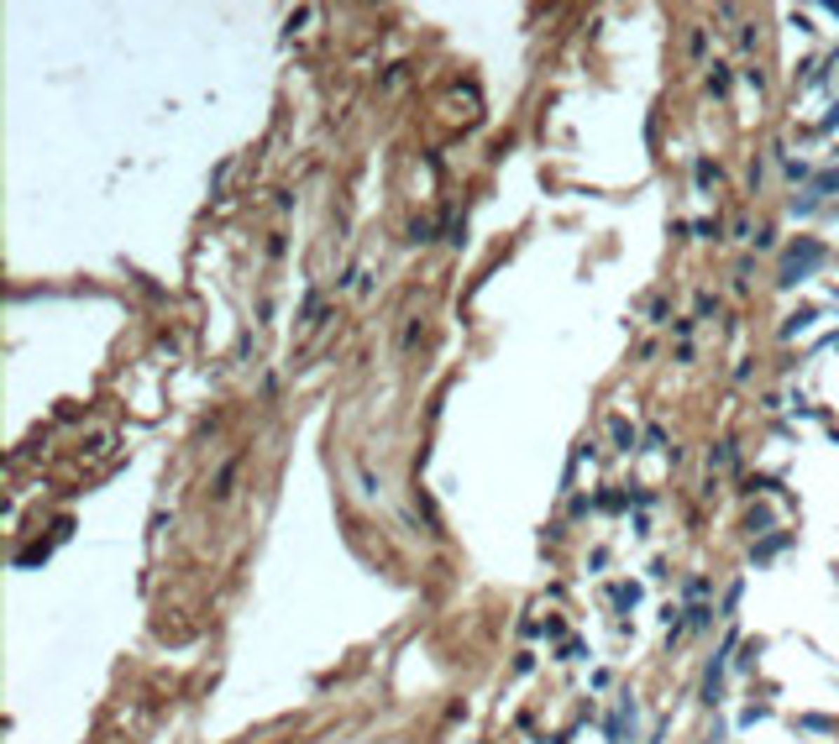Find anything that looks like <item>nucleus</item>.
<instances>
[{
    "instance_id": "nucleus-1",
    "label": "nucleus",
    "mask_w": 839,
    "mask_h": 744,
    "mask_svg": "<svg viewBox=\"0 0 839 744\" xmlns=\"http://www.w3.org/2000/svg\"><path fill=\"white\" fill-rule=\"evenodd\" d=\"M819 262H824V247H819V241H798V247L781 257V278H777V283H781V288H798L813 268H819Z\"/></svg>"
},
{
    "instance_id": "nucleus-2",
    "label": "nucleus",
    "mask_w": 839,
    "mask_h": 744,
    "mask_svg": "<svg viewBox=\"0 0 839 744\" xmlns=\"http://www.w3.org/2000/svg\"><path fill=\"white\" fill-rule=\"evenodd\" d=\"M829 194H839V168H824V173H813V184L803 189V199H792V215H813V210H819Z\"/></svg>"
},
{
    "instance_id": "nucleus-3",
    "label": "nucleus",
    "mask_w": 839,
    "mask_h": 744,
    "mask_svg": "<svg viewBox=\"0 0 839 744\" xmlns=\"http://www.w3.org/2000/svg\"><path fill=\"white\" fill-rule=\"evenodd\" d=\"M730 650H734V635L724 640V650L709 661V676H703V703H709V708H719V703H724V655H730Z\"/></svg>"
},
{
    "instance_id": "nucleus-4",
    "label": "nucleus",
    "mask_w": 839,
    "mask_h": 744,
    "mask_svg": "<svg viewBox=\"0 0 839 744\" xmlns=\"http://www.w3.org/2000/svg\"><path fill=\"white\" fill-rule=\"evenodd\" d=\"M813 320H819V309H798V315H787V320H781V341H792V336H803V330H808L813 325Z\"/></svg>"
},
{
    "instance_id": "nucleus-5",
    "label": "nucleus",
    "mask_w": 839,
    "mask_h": 744,
    "mask_svg": "<svg viewBox=\"0 0 839 744\" xmlns=\"http://www.w3.org/2000/svg\"><path fill=\"white\" fill-rule=\"evenodd\" d=\"M609 435H614V451H629V446H635V425H629L624 414L609 419Z\"/></svg>"
},
{
    "instance_id": "nucleus-6",
    "label": "nucleus",
    "mask_w": 839,
    "mask_h": 744,
    "mask_svg": "<svg viewBox=\"0 0 839 744\" xmlns=\"http://www.w3.org/2000/svg\"><path fill=\"white\" fill-rule=\"evenodd\" d=\"M739 461V451H734V440H719V446H709V466H734Z\"/></svg>"
},
{
    "instance_id": "nucleus-7",
    "label": "nucleus",
    "mask_w": 839,
    "mask_h": 744,
    "mask_svg": "<svg viewBox=\"0 0 839 744\" xmlns=\"http://www.w3.org/2000/svg\"><path fill=\"white\" fill-rule=\"evenodd\" d=\"M692 184H698V189H709V184H719V168H713V163H709V158H698V163H692Z\"/></svg>"
},
{
    "instance_id": "nucleus-8",
    "label": "nucleus",
    "mask_w": 839,
    "mask_h": 744,
    "mask_svg": "<svg viewBox=\"0 0 839 744\" xmlns=\"http://www.w3.org/2000/svg\"><path fill=\"white\" fill-rule=\"evenodd\" d=\"M713 624V603H692L687 608V629H709Z\"/></svg>"
},
{
    "instance_id": "nucleus-9",
    "label": "nucleus",
    "mask_w": 839,
    "mask_h": 744,
    "mask_svg": "<svg viewBox=\"0 0 839 744\" xmlns=\"http://www.w3.org/2000/svg\"><path fill=\"white\" fill-rule=\"evenodd\" d=\"M745 529H750V535H771V508H750Z\"/></svg>"
},
{
    "instance_id": "nucleus-10",
    "label": "nucleus",
    "mask_w": 839,
    "mask_h": 744,
    "mask_svg": "<svg viewBox=\"0 0 839 744\" xmlns=\"http://www.w3.org/2000/svg\"><path fill=\"white\" fill-rule=\"evenodd\" d=\"M787 540H792V535H766V540H760V550H756V561H760V566H766V561H771V556H777V550H781V546H787Z\"/></svg>"
},
{
    "instance_id": "nucleus-11",
    "label": "nucleus",
    "mask_w": 839,
    "mask_h": 744,
    "mask_svg": "<svg viewBox=\"0 0 839 744\" xmlns=\"http://www.w3.org/2000/svg\"><path fill=\"white\" fill-rule=\"evenodd\" d=\"M614 603H619V608H635L640 603V587L635 582H619V587H614Z\"/></svg>"
},
{
    "instance_id": "nucleus-12",
    "label": "nucleus",
    "mask_w": 839,
    "mask_h": 744,
    "mask_svg": "<svg viewBox=\"0 0 839 744\" xmlns=\"http://www.w3.org/2000/svg\"><path fill=\"white\" fill-rule=\"evenodd\" d=\"M709 90H713V95H724V90H730V69H724V63H713V74H709Z\"/></svg>"
},
{
    "instance_id": "nucleus-13",
    "label": "nucleus",
    "mask_w": 839,
    "mask_h": 744,
    "mask_svg": "<svg viewBox=\"0 0 839 744\" xmlns=\"http://www.w3.org/2000/svg\"><path fill=\"white\" fill-rule=\"evenodd\" d=\"M803 729H813V734H829V729H834V718H819V713H808V718H803Z\"/></svg>"
},
{
    "instance_id": "nucleus-14",
    "label": "nucleus",
    "mask_w": 839,
    "mask_h": 744,
    "mask_svg": "<svg viewBox=\"0 0 839 744\" xmlns=\"http://www.w3.org/2000/svg\"><path fill=\"white\" fill-rule=\"evenodd\" d=\"M661 446H666V430L650 425V430H645V451H661Z\"/></svg>"
},
{
    "instance_id": "nucleus-15",
    "label": "nucleus",
    "mask_w": 839,
    "mask_h": 744,
    "mask_svg": "<svg viewBox=\"0 0 839 744\" xmlns=\"http://www.w3.org/2000/svg\"><path fill=\"white\" fill-rule=\"evenodd\" d=\"M739 593H745V582H730V593H724V614H734V608H739Z\"/></svg>"
},
{
    "instance_id": "nucleus-16",
    "label": "nucleus",
    "mask_w": 839,
    "mask_h": 744,
    "mask_svg": "<svg viewBox=\"0 0 839 744\" xmlns=\"http://www.w3.org/2000/svg\"><path fill=\"white\" fill-rule=\"evenodd\" d=\"M787 179H813V168H808V163H798V158H787Z\"/></svg>"
},
{
    "instance_id": "nucleus-17",
    "label": "nucleus",
    "mask_w": 839,
    "mask_h": 744,
    "mask_svg": "<svg viewBox=\"0 0 839 744\" xmlns=\"http://www.w3.org/2000/svg\"><path fill=\"white\" fill-rule=\"evenodd\" d=\"M410 241H430V220H415V226H410Z\"/></svg>"
},
{
    "instance_id": "nucleus-18",
    "label": "nucleus",
    "mask_w": 839,
    "mask_h": 744,
    "mask_svg": "<svg viewBox=\"0 0 839 744\" xmlns=\"http://www.w3.org/2000/svg\"><path fill=\"white\" fill-rule=\"evenodd\" d=\"M839 126V100H834V110H829V116H824V131H834Z\"/></svg>"
},
{
    "instance_id": "nucleus-19",
    "label": "nucleus",
    "mask_w": 839,
    "mask_h": 744,
    "mask_svg": "<svg viewBox=\"0 0 839 744\" xmlns=\"http://www.w3.org/2000/svg\"><path fill=\"white\" fill-rule=\"evenodd\" d=\"M719 739H724V734H719V729H713V734H709V739H703V744H719Z\"/></svg>"
},
{
    "instance_id": "nucleus-20",
    "label": "nucleus",
    "mask_w": 839,
    "mask_h": 744,
    "mask_svg": "<svg viewBox=\"0 0 839 744\" xmlns=\"http://www.w3.org/2000/svg\"><path fill=\"white\" fill-rule=\"evenodd\" d=\"M829 16H834V21H839V6H829Z\"/></svg>"
},
{
    "instance_id": "nucleus-21",
    "label": "nucleus",
    "mask_w": 839,
    "mask_h": 744,
    "mask_svg": "<svg viewBox=\"0 0 839 744\" xmlns=\"http://www.w3.org/2000/svg\"><path fill=\"white\" fill-rule=\"evenodd\" d=\"M834 63H839V48H834Z\"/></svg>"
}]
</instances>
